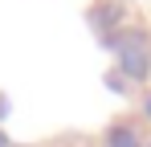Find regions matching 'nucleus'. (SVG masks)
Listing matches in <instances>:
<instances>
[{
	"label": "nucleus",
	"mask_w": 151,
	"mask_h": 147,
	"mask_svg": "<svg viewBox=\"0 0 151 147\" xmlns=\"http://www.w3.org/2000/svg\"><path fill=\"white\" fill-rule=\"evenodd\" d=\"M0 147H4V135H0Z\"/></svg>",
	"instance_id": "f03ea898"
},
{
	"label": "nucleus",
	"mask_w": 151,
	"mask_h": 147,
	"mask_svg": "<svg viewBox=\"0 0 151 147\" xmlns=\"http://www.w3.org/2000/svg\"><path fill=\"white\" fill-rule=\"evenodd\" d=\"M110 143H114V147H135V135H131V131H123V127H119V131H114V135H110Z\"/></svg>",
	"instance_id": "f257e3e1"
}]
</instances>
